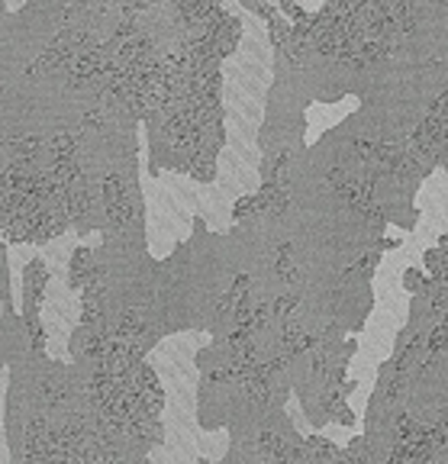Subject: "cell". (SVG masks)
<instances>
[{
  "label": "cell",
  "instance_id": "cell-1",
  "mask_svg": "<svg viewBox=\"0 0 448 464\" xmlns=\"http://www.w3.org/2000/svg\"><path fill=\"white\" fill-rule=\"evenodd\" d=\"M403 281H406V290H410V294H419V290H423V275H419V271H406Z\"/></svg>",
  "mask_w": 448,
  "mask_h": 464
}]
</instances>
